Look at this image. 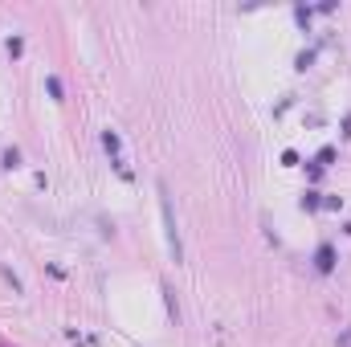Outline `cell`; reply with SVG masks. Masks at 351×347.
I'll return each mask as SVG.
<instances>
[{
  "label": "cell",
  "mask_w": 351,
  "mask_h": 347,
  "mask_svg": "<svg viewBox=\"0 0 351 347\" xmlns=\"http://www.w3.org/2000/svg\"><path fill=\"white\" fill-rule=\"evenodd\" d=\"M160 204H164V225H168V246H172V254H176V261H180V233H176V217H172V200H168V192L160 188Z\"/></svg>",
  "instance_id": "cell-1"
},
{
  "label": "cell",
  "mask_w": 351,
  "mask_h": 347,
  "mask_svg": "<svg viewBox=\"0 0 351 347\" xmlns=\"http://www.w3.org/2000/svg\"><path fill=\"white\" fill-rule=\"evenodd\" d=\"M315 258H319V270L327 274V270L335 265V250H331V246H319V254H315Z\"/></svg>",
  "instance_id": "cell-2"
}]
</instances>
